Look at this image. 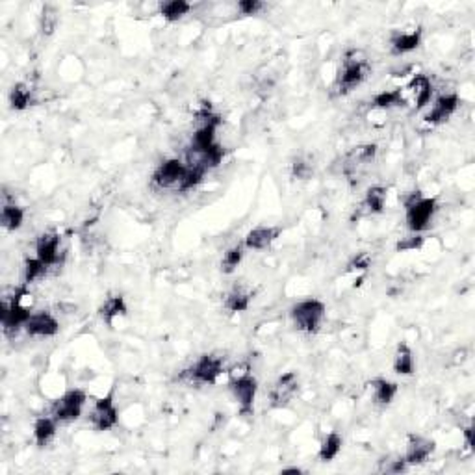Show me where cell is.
Returning <instances> with one entry per match:
<instances>
[{
	"instance_id": "6da1fadb",
	"label": "cell",
	"mask_w": 475,
	"mask_h": 475,
	"mask_svg": "<svg viewBox=\"0 0 475 475\" xmlns=\"http://www.w3.org/2000/svg\"><path fill=\"white\" fill-rule=\"evenodd\" d=\"M327 316V307L325 303L320 301V299H305V301H299L297 305L292 307L290 310V318L294 321V325L297 327V331L307 334H314L320 331L321 323Z\"/></svg>"
},
{
	"instance_id": "7a4b0ae2",
	"label": "cell",
	"mask_w": 475,
	"mask_h": 475,
	"mask_svg": "<svg viewBox=\"0 0 475 475\" xmlns=\"http://www.w3.org/2000/svg\"><path fill=\"white\" fill-rule=\"evenodd\" d=\"M375 156H377V145L375 143H364V145L353 147L344 158L342 173L346 175V179L351 184H359L360 180H364L368 171L372 169Z\"/></svg>"
},
{
	"instance_id": "3957f363",
	"label": "cell",
	"mask_w": 475,
	"mask_h": 475,
	"mask_svg": "<svg viewBox=\"0 0 475 475\" xmlns=\"http://www.w3.org/2000/svg\"><path fill=\"white\" fill-rule=\"evenodd\" d=\"M368 64L366 60H359L355 52H349L342 64V69L336 78V90L340 95H347L353 90H357L360 84L364 82L368 77Z\"/></svg>"
},
{
	"instance_id": "277c9868",
	"label": "cell",
	"mask_w": 475,
	"mask_h": 475,
	"mask_svg": "<svg viewBox=\"0 0 475 475\" xmlns=\"http://www.w3.org/2000/svg\"><path fill=\"white\" fill-rule=\"evenodd\" d=\"M231 392L238 401V409L242 416H253L255 414V401H257L258 381L251 372H244L232 377Z\"/></svg>"
},
{
	"instance_id": "5b68a950",
	"label": "cell",
	"mask_w": 475,
	"mask_h": 475,
	"mask_svg": "<svg viewBox=\"0 0 475 475\" xmlns=\"http://www.w3.org/2000/svg\"><path fill=\"white\" fill-rule=\"evenodd\" d=\"M223 373V359L216 355H203L192 368L182 372L180 379L192 385H214Z\"/></svg>"
},
{
	"instance_id": "8992f818",
	"label": "cell",
	"mask_w": 475,
	"mask_h": 475,
	"mask_svg": "<svg viewBox=\"0 0 475 475\" xmlns=\"http://www.w3.org/2000/svg\"><path fill=\"white\" fill-rule=\"evenodd\" d=\"M88 401V396L80 388H73V390H67V392L58 398L52 405V418L58 422V424H69V422H75L80 418L84 411V405Z\"/></svg>"
},
{
	"instance_id": "52a82bcc",
	"label": "cell",
	"mask_w": 475,
	"mask_h": 475,
	"mask_svg": "<svg viewBox=\"0 0 475 475\" xmlns=\"http://www.w3.org/2000/svg\"><path fill=\"white\" fill-rule=\"evenodd\" d=\"M405 210H407V216H405L407 227L414 234H420L429 227L431 219L437 212V199L435 197H420L412 205L407 206Z\"/></svg>"
},
{
	"instance_id": "ba28073f",
	"label": "cell",
	"mask_w": 475,
	"mask_h": 475,
	"mask_svg": "<svg viewBox=\"0 0 475 475\" xmlns=\"http://www.w3.org/2000/svg\"><path fill=\"white\" fill-rule=\"evenodd\" d=\"M186 175V164H182L177 158L162 162L153 173V184L162 190H177L180 192V184Z\"/></svg>"
},
{
	"instance_id": "9c48e42d",
	"label": "cell",
	"mask_w": 475,
	"mask_h": 475,
	"mask_svg": "<svg viewBox=\"0 0 475 475\" xmlns=\"http://www.w3.org/2000/svg\"><path fill=\"white\" fill-rule=\"evenodd\" d=\"M90 422L97 431H110L116 427L117 422H119V411H117L116 401H114V392L97 399L90 414Z\"/></svg>"
},
{
	"instance_id": "30bf717a",
	"label": "cell",
	"mask_w": 475,
	"mask_h": 475,
	"mask_svg": "<svg viewBox=\"0 0 475 475\" xmlns=\"http://www.w3.org/2000/svg\"><path fill=\"white\" fill-rule=\"evenodd\" d=\"M297 392H299V377H297V373H283V375L275 381V385L271 386V407H273V409H283V407H286V405L294 401Z\"/></svg>"
},
{
	"instance_id": "8fae6325",
	"label": "cell",
	"mask_w": 475,
	"mask_h": 475,
	"mask_svg": "<svg viewBox=\"0 0 475 475\" xmlns=\"http://www.w3.org/2000/svg\"><path fill=\"white\" fill-rule=\"evenodd\" d=\"M26 334L39 336V338H51L60 333V321L51 312H36L28 318L25 323Z\"/></svg>"
},
{
	"instance_id": "7c38bea8",
	"label": "cell",
	"mask_w": 475,
	"mask_h": 475,
	"mask_svg": "<svg viewBox=\"0 0 475 475\" xmlns=\"http://www.w3.org/2000/svg\"><path fill=\"white\" fill-rule=\"evenodd\" d=\"M459 104H461V99H459L457 93H446V95H440L437 101L433 103V108L427 112L425 123H429V125H440V123H446L451 116H453V114H455L457 108H459Z\"/></svg>"
},
{
	"instance_id": "4fadbf2b",
	"label": "cell",
	"mask_w": 475,
	"mask_h": 475,
	"mask_svg": "<svg viewBox=\"0 0 475 475\" xmlns=\"http://www.w3.org/2000/svg\"><path fill=\"white\" fill-rule=\"evenodd\" d=\"M435 440L425 437H418V435H411L409 437V444H407V451H405V461L409 466L414 464H422L435 453Z\"/></svg>"
},
{
	"instance_id": "5bb4252c",
	"label": "cell",
	"mask_w": 475,
	"mask_h": 475,
	"mask_svg": "<svg viewBox=\"0 0 475 475\" xmlns=\"http://www.w3.org/2000/svg\"><path fill=\"white\" fill-rule=\"evenodd\" d=\"M36 257L45 262L49 268L58 262L60 257V234L56 232H43L36 240Z\"/></svg>"
},
{
	"instance_id": "9a60e30c",
	"label": "cell",
	"mask_w": 475,
	"mask_h": 475,
	"mask_svg": "<svg viewBox=\"0 0 475 475\" xmlns=\"http://www.w3.org/2000/svg\"><path fill=\"white\" fill-rule=\"evenodd\" d=\"M281 234H283V229H281V227H257V229L247 232V236H245V247L253 251L268 249Z\"/></svg>"
},
{
	"instance_id": "2e32d148",
	"label": "cell",
	"mask_w": 475,
	"mask_h": 475,
	"mask_svg": "<svg viewBox=\"0 0 475 475\" xmlns=\"http://www.w3.org/2000/svg\"><path fill=\"white\" fill-rule=\"evenodd\" d=\"M420 43H422V28H414L409 32H394L390 38V47L396 56L416 51Z\"/></svg>"
},
{
	"instance_id": "e0dca14e",
	"label": "cell",
	"mask_w": 475,
	"mask_h": 475,
	"mask_svg": "<svg viewBox=\"0 0 475 475\" xmlns=\"http://www.w3.org/2000/svg\"><path fill=\"white\" fill-rule=\"evenodd\" d=\"M127 312H129V307H127V301H125V297L123 296L108 297V299L101 305V309H99L101 320H103L108 327H114L116 320H119L123 316H127Z\"/></svg>"
},
{
	"instance_id": "ac0fdd59",
	"label": "cell",
	"mask_w": 475,
	"mask_h": 475,
	"mask_svg": "<svg viewBox=\"0 0 475 475\" xmlns=\"http://www.w3.org/2000/svg\"><path fill=\"white\" fill-rule=\"evenodd\" d=\"M407 91L412 95V101L416 104L418 110L425 108L427 104L431 103V97H433V84L425 75H416L412 78V82L409 84Z\"/></svg>"
},
{
	"instance_id": "d6986e66",
	"label": "cell",
	"mask_w": 475,
	"mask_h": 475,
	"mask_svg": "<svg viewBox=\"0 0 475 475\" xmlns=\"http://www.w3.org/2000/svg\"><path fill=\"white\" fill-rule=\"evenodd\" d=\"M56 420L52 416H41L34 424V438L38 448H47L56 437Z\"/></svg>"
},
{
	"instance_id": "ffe728a7",
	"label": "cell",
	"mask_w": 475,
	"mask_h": 475,
	"mask_svg": "<svg viewBox=\"0 0 475 475\" xmlns=\"http://www.w3.org/2000/svg\"><path fill=\"white\" fill-rule=\"evenodd\" d=\"M23 221H25V210L15 203H4L0 210V225L6 231L13 232L23 227Z\"/></svg>"
},
{
	"instance_id": "44dd1931",
	"label": "cell",
	"mask_w": 475,
	"mask_h": 475,
	"mask_svg": "<svg viewBox=\"0 0 475 475\" xmlns=\"http://www.w3.org/2000/svg\"><path fill=\"white\" fill-rule=\"evenodd\" d=\"M370 386H372L375 403L379 405H390L399 392V386L388 379H373Z\"/></svg>"
},
{
	"instance_id": "7402d4cb",
	"label": "cell",
	"mask_w": 475,
	"mask_h": 475,
	"mask_svg": "<svg viewBox=\"0 0 475 475\" xmlns=\"http://www.w3.org/2000/svg\"><path fill=\"white\" fill-rule=\"evenodd\" d=\"M394 372L398 375H412L414 373V353L409 344H399L394 355Z\"/></svg>"
},
{
	"instance_id": "603a6c76",
	"label": "cell",
	"mask_w": 475,
	"mask_h": 475,
	"mask_svg": "<svg viewBox=\"0 0 475 475\" xmlns=\"http://www.w3.org/2000/svg\"><path fill=\"white\" fill-rule=\"evenodd\" d=\"M190 12H192V4L186 0H167L160 4V15L169 23L182 19Z\"/></svg>"
},
{
	"instance_id": "cb8c5ba5",
	"label": "cell",
	"mask_w": 475,
	"mask_h": 475,
	"mask_svg": "<svg viewBox=\"0 0 475 475\" xmlns=\"http://www.w3.org/2000/svg\"><path fill=\"white\" fill-rule=\"evenodd\" d=\"M34 93L26 84H15L10 90V106L17 112H23L28 106H32Z\"/></svg>"
},
{
	"instance_id": "d4e9b609",
	"label": "cell",
	"mask_w": 475,
	"mask_h": 475,
	"mask_svg": "<svg viewBox=\"0 0 475 475\" xmlns=\"http://www.w3.org/2000/svg\"><path fill=\"white\" fill-rule=\"evenodd\" d=\"M342 446H344V440L338 433H329L327 437L323 438V442L320 446V459L323 463H331L336 457L340 455Z\"/></svg>"
},
{
	"instance_id": "484cf974",
	"label": "cell",
	"mask_w": 475,
	"mask_h": 475,
	"mask_svg": "<svg viewBox=\"0 0 475 475\" xmlns=\"http://www.w3.org/2000/svg\"><path fill=\"white\" fill-rule=\"evenodd\" d=\"M372 104L379 110H390L394 106H403L407 104L403 91L401 90H385L373 97Z\"/></svg>"
},
{
	"instance_id": "4316f807",
	"label": "cell",
	"mask_w": 475,
	"mask_h": 475,
	"mask_svg": "<svg viewBox=\"0 0 475 475\" xmlns=\"http://www.w3.org/2000/svg\"><path fill=\"white\" fill-rule=\"evenodd\" d=\"M251 292H247L242 286H236L225 299V309L231 312H245L251 307Z\"/></svg>"
},
{
	"instance_id": "83f0119b",
	"label": "cell",
	"mask_w": 475,
	"mask_h": 475,
	"mask_svg": "<svg viewBox=\"0 0 475 475\" xmlns=\"http://www.w3.org/2000/svg\"><path fill=\"white\" fill-rule=\"evenodd\" d=\"M386 197H388V193H386V188L372 186L366 192V199H364V206H366L368 210H370V212H372V214H381V212H383V210H385Z\"/></svg>"
},
{
	"instance_id": "f1b7e54d",
	"label": "cell",
	"mask_w": 475,
	"mask_h": 475,
	"mask_svg": "<svg viewBox=\"0 0 475 475\" xmlns=\"http://www.w3.org/2000/svg\"><path fill=\"white\" fill-rule=\"evenodd\" d=\"M244 260V245H234L231 249H227V253L223 255V260H221V271L225 275H232L234 271L238 270V266Z\"/></svg>"
},
{
	"instance_id": "f546056e",
	"label": "cell",
	"mask_w": 475,
	"mask_h": 475,
	"mask_svg": "<svg viewBox=\"0 0 475 475\" xmlns=\"http://www.w3.org/2000/svg\"><path fill=\"white\" fill-rule=\"evenodd\" d=\"M49 271V266L45 262H41L38 257L28 258L25 262V284H32L39 279H43Z\"/></svg>"
},
{
	"instance_id": "4dcf8cb0",
	"label": "cell",
	"mask_w": 475,
	"mask_h": 475,
	"mask_svg": "<svg viewBox=\"0 0 475 475\" xmlns=\"http://www.w3.org/2000/svg\"><path fill=\"white\" fill-rule=\"evenodd\" d=\"M56 25H58V10L52 4H47L41 13V32L45 36H52L56 30Z\"/></svg>"
},
{
	"instance_id": "1f68e13d",
	"label": "cell",
	"mask_w": 475,
	"mask_h": 475,
	"mask_svg": "<svg viewBox=\"0 0 475 475\" xmlns=\"http://www.w3.org/2000/svg\"><path fill=\"white\" fill-rule=\"evenodd\" d=\"M292 175H294V179L299 180L312 179V175H314V164H312L309 158H305V156H297L296 160H294V164H292Z\"/></svg>"
},
{
	"instance_id": "d6a6232c",
	"label": "cell",
	"mask_w": 475,
	"mask_h": 475,
	"mask_svg": "<svg viewBox=\"0 0 475 475\" xmlns=\"http://www.w3.org/2000/svg\"><path fill=\"white\" fill-rule=\"evenodd\" d=\"M424 242H425V238L422 236V234H412V236H407L403 238V240H399L398 245H396V249H398V253L418 251L424 247Z\"/></svg>"
},
{
	"instance_id": "836d02e7",
	"label": "cell",
	"mask_w": 475,
	"mask_h": 475,
	"mask_svg": "<svg viewBox=\"0 0 475 475\" xmlns=\"http://www.w3.org/2000/svg\"><path fill=\"white\" fill-rule=\"evenodd\" d=\"M236 8L242 15H257L258 12L264 10V2H260V0H240Z\"/></svg>"
},
{
	"instance_id": "e575fe53",
	"label": "cell",
	"mask_w": 475,
	"mask_h": 475,
	"mask_svg": "<svg viewBox=\"0 0 475 475\" xmlns=\"http://www.w3.org/2000/svg\"><path fill=\"white\" fill-rule=\"evenodd\" d=\"M407 468H409V464H407V461L401 457V459H396V461H388L385 472H388V474H401V472H405Z\"/></svg>"
},
{
	"instance_id": "d590c367",
	"label": "cell",
	"mask_w": 475,
	"mask_h": 475,
	"mask_svg": "<svg viewBox=\"0 0 475 475\" xmlns=\"http://www.w3.org/2000/svg\"><path fill=\"white\" fill-rule=\"evenodd\" d=\"M463 433H464V440H466V446L472 450V448H474V440H472V433H474V429H472V427H466Z\"/></svg>"
},
{
	"instance_id": "8d00e7d4",
	"label": "cell",
	"mask_w": 475,
	"mask_h": 475,
	"mask_svg": "<svg viewBox=\"0 0 475 475\" xmlns=\"http://www.w3.org/2000/svg\"><path fill=\"white\" fill-rule=\"evenodd\" d=\"M283 474H303L301 468H284Z\"/></svg>"
}]
</instances>
